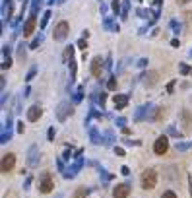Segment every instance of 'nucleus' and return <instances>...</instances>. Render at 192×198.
Listing matches in <instances>:
<instances>
[{"label":"nucleus","mask_w":192,"mask_h":198,"mask_svg":"<svg viewBox=\"0 0 192 198\" xmlns=\"http://www.w3.org/2000/svg\"><path fill=\"white\" fill-rule=\"evenodd\" d=\"M81 155H84V150H78L76 152V161L64 171V179H74V177L78 175V171H80L81 165H84V158H81Z\"/></svg>","instance_id":"obj_1"},{"label":"nucleus","mask_w":192,"mask_h":198,"mask_svg":"<svg viewBox=\"0 0 192 198\" xmlns=\"http://www.w3.org/2000/svg\"><path fill=\"white\" fill-rule=\"evenodd\" d=\"M52 188H55V179H52V175L49 171H43L39 175V190L43 192V194H49Z\"/></svg>","instance_id":"obj_2"},{"label":"nucleus","mask_w":192,"mask_h":198,"mask_svg":"<svg viewBox=\"0 0 192 198\" xmlns=\"http://www.w3.org/2000/svg\"><path fill=\"white\" fill-rule=\"evenodd\" d=\"M155 184H157V173L153 169H146L142 173V188L144 190H152V188H155Z\"/></svg>","instance_id":"obj_3"},{"label":"nucleus","mask_w":192,"mask_h":198,"mask_svg":"<svg viewBox=\"0 0 192 198\" xmlns=\"http://www.w3.org/2000/svg\"><path fill=\"white\" fill-rule=\"evenodd\" d=\"M70 115H74V107L70 105V101H62L56 107V118L58 121H66Z\"/></svg>","instance_id":"obj_4"},{"label":"nucleus","mask_w":192,"mask_h":198,"mask_svg":"<svg viewBox=\"0 0 192 198\" xmlns=\"http://www.w3.org/2000/svg\"><path fill=\"white\" fill-rule=\"evenodd\" d=\"M153 105H142V107H138L136 109V113H134V118H136V121H142V118H152L153 121Z\"/></svg>","instance_id":"obj_5"},{"label":"nucleus","mask_w":192,"mask_h":198,"mask_svg":"<svg viewBox=\"0 0 192 198\" xmlns=\"http://www.w3.org/2000/svg\"><path fill=\"white\" fill-rule=\"evenodd\" d=\"M16 165V155L14 154H4L2 155V161H0V171L6 175V173H10L12 169H14Z\"/></svg>","instance_id":"obj_6"},{"label":"nucleus","mask_w":192,"mask_h":198,"mask_svg":"<svg viewBox=\"0 0 192 198\" xmlns=\"http://www.w3.org/2000/svg\"><path fill=\"white\" fill-rule=\"evenodd\" d=\"M68 33H70V26L66 22H60V23H56L52 35H55V41H64L68 37Z\"/></svg>","instance_id":"obj_7"},{"label":"nucleus","mask_w":192,"mask_h":198,"mask_svg":"<svg viewBox=\"0 0 192 198\" xmlns=\"http://www.w3.org/2000/svg\"><path fill=\"white\" fill-rule=\"evenodd\" d=\"M167 150H169V140H167V136H159V138L155 140V144H153V152L157 155H163V154H167Z\"/></svg>","instance_id":"obj_8"},{"label":"nucleus","mask_w":192,"mask_h":198,"mask_svg":"<svg viewBox=\"0 0 192 198\" xmlns=\"http://www.w3.org/2000/svg\"><path fill=\"white\" fill-rule=\"evenodd\" d=\"M39 159H41V152L37 146H31L29 152H27V165L29 167H37L39 165Z\"/></svg>","instance_id":"obj_9"},{"label":"nucleus","mask_w":192,"mask_h":198,"mask_svg":"<svg viewBox=\"0 0 192 198\" xmlns=\"http://www.w3.org/2000/svg\"><path fill=\"white\" fill-rule=\"evenodd\" d=\"M103 70H105V64H103V60H101V56H95V58L91 60V74L95 78H101Z\"/></svg>","instance_id":"obj_10"},{"label":"nucleus","mask_w":192,"mask_h":198,"mask_svg":"<svg viewBox=\"0 0 192 198\" xmlns=\"http://www.w3.org/2000/svg\"><path fill=\"white\" fill-rule=\"evenodd\" d=\"M128 192H130V184L128 183L117 184V188L113 190V198H128Z\"/></svg>","instance_id":"obj_11"},{"label":"nucleus","mask_w":192,"mask_h":198,"mask_svg":"<svg viewBox=\"0 0 192 198\" xmlns=\"http://www.w3.org/2000/svg\"><path fill=\"white\" fill-rule=\"evenodd\" d=\"M181 121H182V130L190 132L192 130V115H190V111H181Z\"/></svg>","instance_id":"obj_12"},{"label":"nucleus","mask_w":192,"mask_h":198,"mask_svg":"<svg viewBox=\"0 0 192 198\" xmlns=\"http://www.w3.org/2000/svg\"><path fill=\"white\" fill-rule=\"evenodd\" d=\"M35 26H37V20H35V16H29V18H27V22L23 23V37H29L31 33H33Z\"/></svg>","instance_id":"obj_13"},{"label":"nucleus","mask_w":192,"mask_h":198,"mask_svg":"<svg viewBox=\"0 0 192 198\" xmlns=\"http://www.w3.org/2000/svg\"><path fill=\"white\" fill-rule=\"evenodd\" d=\"M41 115H43L41 107L39 105H33V107H29V111H27V121L35 122V121H39V118H41Z\"/></svg>","instance_id":"obj_14"},{"label":"nucleus","mask_w":192,"mask_h":198,"mask_svg":"<svg viewBox=\"0 0 192 198\" xmlns=\"http://www.w3.org/2000/svg\"><path fill=\"white\" fill-rule=\"evenodd\" d=\"M142 82H144V86H148V88H153L155 84H157V72H148L142 76Z\"/></svg>","instance_id":"obj_15"},{"label":"nucleus","mask_w":192,"mask_h":198,"mask_svg":"<svg viewBox=\"0 0 192 198\" xmlns=\"http://www.w3.org/2000/svg\"><path fill=\"white\" fill-rule=\"evenodd\" d=\"M89 138H91L93 144H101V142H103V136H99V132H97L95 126H89Z\"/></svg>","instance_id":"obj_16"},{"label":"nucleus","mask_w":192,"mask_h":198,"mask_svg":"<svg viewBox=\"0 0 192 198\" xmlns=\"http://www.w3.org/2000/svg\"><path fill=\"white\" fill-rule=\"evenodd\" d=\"M128 105V95H115V107L122 109V107Z\"/></svg>","instance_id":"obj_17"},{"label":"nucleus","mask_w":192,"mask_h":198,"mask_svg":"<svg viewBox=\"0 0 192 198\" xmlns=\"http://www.w3.org/2000/svg\"><path fill=\"white\" fill-rule=\"evenodd\" d=\"M10 14H12V0H4V4H2V18L4 20L10 18Z\"/></svg>","instance_id":"obj_18"},{"label":"nucleus","mask_w":192,"mask_h":198,"mask_svg":"<svg viewBox=\"0 0 192 198\" xmlns=\"http://www.w3.org/2000/svg\"><path fill=\"white\" fill-rule=\"evenodd\" d=\"M72 56H74V47H72V45H70V47H66V49H64L62 60H64V62H68V60H74V58H72Z\"/></svg>","instance_id":"obj_19"},{"label":"nucleus","mask_w":192,"mask_h":198,"mask_svg":"<svg viewBox=\"0 0 192 198\" xmlns=\"http://www.w3.org/2000/svg\"><path fill=\"white\" fill-rule=\"evenodd\" d=\"M89 192H91V188H85V187H80L78 188V190L74 192V198H85L89 194Z\"/></svg>","instance_id":"obj_20"},{"label":"nucleus","mask_w":192,"mask_h":198,"mask_svg":"<svg viewBox=\"0 0 192 198\" xmlns=\"http://www.w3.org/2000/svg\"><path fill=\"white\" fill-rule=\"evenodd\" d=\"M113 142H115V136H113V132H111V130L105 132V134H103V144H105V146H113Z\"/></svg>","instance_id":"obj_21"},{"label":"nucleus","mask_w":192,"mask_h":198,"mask_svg":"<svg viewBox=\"0 0 192 198\" xmlns=\"http://www.w3.org/2000/svg\"><path fill=\"white\" fill-rule=\"evenodd\" d=\"M192 148V142H177V152H186Z\"/></svg>","instance_id":"obj_22"},{"label":"nucleus","mask_w":192,"mask_h":198,"mask_svg":"<svg viewBox=\"0 0 192 198\" xmlns=\"http://www.w3.org/2000/svg\"><path fill=\"white\" fill-rule=\"evenodd\" d=\"M25 45H23V43H19V47H18V58L19 60H22V62H23V60H25V55H27V52H25Z\"/></svg>","instance_id":"obj_23"},{"label":"nucleus","mask_w":192,"mask_h":198,"mask_svg":"<svg viewBox=\"0 0 192 198\" xmlns=\"http://www.w3.org/2000/svg\"><path fill=\"white\" fill-rule=\"evenodd\" d=\"M10 138H12V130L4 128V130H2V136H0V144H6Z\"/></svg>","instance_id":"obj_24"},{"label":"nucleus","mask_w":192,"mask_h":198,"mask_svg":"<svg viewBox=\"0 0 192 198\" xmlns=\"http://www.w3.org/2000/svg\"><path fill=\"white\" fill-rule=\"evenodd\" d=\"M128 8H130V0H124L122 2V10H120V14H122V18H128Z\"/></svg>","instance_id":"obj_25"},{"label":"nucleus","mask_w":192,"mask_h":198,"mask_svg":"<svg viewBox=\"0 0 192 198\" xmlns=\"http://www.w3.org/2000/svg\"><path fill=\"white\" fill-rule=\"evenodd\" d=\"M163 117H165V109H163V107L155 109V113H153V121H161Z\"/></svg>","instance_id":"obj_26"},{"label":"nucleus","mask_w":192,"mask_h":198,"mask_svg":"<svg viewBox=\"0 0 192 198\" xmlns=\"http://www.w3.org/2000/svg\"><path fill=\"white\" fill-rule=\"evenodd\" d=\"M41 4H43V0H33V4H31V16H37V10L41 8Z\"/></svg>","instance_id":"obj_27"},{"label":"nucleus","mask_w":192,"mask_h":198,"mask_svg":"<svg viewBox=\"0 0 192 198\" xmlns=\"http://www.w3.org/2000/svg\"><path fill=\"white\" fill-rule=\"evenodd\" d=\"M41 43H43V35H41V33H39V35L37 37H35V39L33 41H31V45H29V49H37L39 47V45Z\"/></svg>","instance_id":"obj_28"},{"label":"nucleus","mask_w":192,"mask_h":198,"mask_svg":"<svg viewBox=\"0 0 192 198\" xmlns=\"http://www.w3.org/2000/svg\"><path fill=\"white\" fill-rule=\"evenodd\" d=\"M81 99H84V88H78L74 93V103H80Z\"/></svg>","instance_id":"obj_29"},{"label":"nucleus","mask_w":192,"mask_h":198,"mask_svg":"<svg viewBox=\"0 0 192 198\" xmlns=\"http://www.w3.org/2000/svg\"><path fill=\"white\" fill-rule=\"evenodd\" d=\"M179 72H181L182 76H186V74H190V66L188 64H179Z\"/></svg>","instance_id":"obj_30"},{"label":"nucleus","mask_w":192,"mask_h":198,"mask_svg":"<svg viewBox=\"0 0 192 198\" xmlns=\"http://www.w3.org/2000/svg\"><path fill=\"white\" fill-rule=\"evenodd\" d=\"M136 14L140 16V18H149V10H144V8H138Z\"/></svg>","instance_id":"obj_31"},{"label":"nucleus","mask_w":192,"mask_h":198,"mask_svg":"<svg viewBox=\"0 0 192 198\" xmlns=\"http://www.w3.org/2000/svg\"><path fill=\"white\" fill-rule=\"evenodd\" d=\"M101 179H103V181H111L113 179V175H111V173H109V171H105V169H101Z\"/></svg>","instance_id":"obj_32"},{"label":"nucleus","mask_w":192,"mask_h":198,"mask_svg":"<svg viewBox=\"0 0 192 198\" xmlns=\"http://www.w3.org/2000/svg\"><path fill=\"white\" fill-rule=\"evenodd\" d=\"M107 88H109V89H117V78H115V76L107 82Z\"/></svg>","instance_id":"obj_33"},{"label":"nucleus","mask_w":192,"mask_h":198,"mask_svg":"<svg viewBox=\"0 0 192 198\" xmlns=\"http://www.w3.org/2000/svg\"><path fill=\"white\" fill-rule=\"evenodd\" d=\"M49 18H51V12H45V16H43V22H41V27H45V26H47Z\"/></svg>","instance_id":"obj_34"},{"label":"nucleus","mask_w":192,"mask_h":198,"mask_svg":"<svg viewBox=\"0 0 192 198\" xmlns=\"http://www.w3.org/2000/svg\"><path fill=\"white\" fill-rule=\"evenodd\" d=\"M78 47L84 49V51H87V41H85V39H80V41H78Z\"/></svg>","instance_id":"obj_35"},{"label":"nucleus","mask_w":192,"mask_h":198,"mask_svg":"<svg viewBox=\"0 0 192 198\" xmlns=\"http://www.w3.org/2000/svg\"><path fill=\"white\" fill-rule=\"evenodd\" d=\"M161 198H177V194H175L173 190H167V192H163V196Z\"/></svg>","instance_id":"obj_36"},{"label":"nucleus","mask_w":192,"mask_h":198,"mask_svg":"<svg viewBox=\"0 0 192 198\" xmlns=\"http://www.w3.org/2000/svg\"><path fill=\"white\" fill-rule=\"evenodd\" d=\"M117 124L124 128V124H126V118H124V117H118V118H117Z\"/></svg>","instance_id":"obj_37"},{"label":"nucleus","mask_w":192,"mask_h":198,"mask_svg":"<svg viewBox=\"0 0 192 198\" xmlns=\"http://www.w3.org/2000/svg\"><path fill=\"white\" fill-rule=\"evenodd\" d=\"M47 136H49V140H51V142H52V140H55V128H52V126H51V128H49Z\"/></svg>","instance_id":"obj_38"},{"label":"nucleus","mask_w":192,"mask_h":198,"mask_svg":"<svg viewBox=\"0 0 192 198\" xmlns=\"http://www.w3.org/2000/svg\"><path fill=\"white\" fill-rule=\"evenodd\" d=\"M138 66H140V68H146V66H148V58H140L138 60Z\"/></svg>","instance_id":"obj_39"},{"label":"nucleus","mask_w":192,"mask_h":198,"mask_svg":"<svg viewBox=\"0 0 192 198\" xmlns=\"http://www.w3.org/2000/svg\"><path fill=\"white\" fill-rule=\"evenodd\" d=\"M62 159H72V150H66V152H64Z\"/></svg>","instance_id":"obj_40"},{"label":"nucleus","mask_w":192,"mask_h":198,"mask_svg":"<svg viewBox=\"0 0 192 198\" xmlns=\"http://www.w3.org/2000/svg\"><path fill=\"white\" fill-rule=\"evenodd\" d=\"M35 72H37V68H35V66H33V68L29 70V74H27V80H31V78L35 76Z\"/></svg>","instance_id":"obj_41"},{"label":"nucleus","mask_w":192,"mask_h":198,"mask_svg":"<svg viewBox=\"0 0 192 198\" xmlns=\"http://www.w3.org/2000/svg\"><path fill=\"white\" fill-rule=\"evenodd\" d=\"M171 27H173V29H175V31H177V33H179V31H181V26H179V23H177V22H171Z\"/></svg>","instance_id":"obj_42"},{"label":"nucleus","mask_w":192,"mask_h":198,"mask_svg":"<svg viewBox=\"0 0 192 198\" xmlns=\"http://www.w3.org/2000/svg\"><path fill=\"white\" fill-rule=\"evenodd\" d=\"M105 99H107V97H105V93H101V95H99V97H97V101H99V103H101V107H103V105H105Z\"/></svg>","instance_id":"obj_43"},{"label":"nucleus","mask_w":192,"mask_h":198,"mask_svg":"<svg viewBox=\"0 0 192 198\" xmlns=\"http://www.w3.org/2000/svg\"><path fill=\"white\" fill-rule=\"evenodd\" d=\"M115 154H117V155H124V150H122V148H118V146H115Z\"/></svg>","instance_id":"obj_44"},{"label":"nucleus","mask_w":192,"mask_h":198,"mask_svg":"<svg viewBox=\"0 0 192 198\" xmlns=\"http://www.w3.org/2000/svg\"><path fill=\"white\" fill-rule=\"evenodd\" d=\"M120 173H122V175H130V169L124 165V167H120Z\"/></svg>","instance_id":"obj_45"},{"label":"nucleus","mask_w":192,"mask_h":198,"mask_svg":"<svg viewBox=\"0 0 192 198\" xmlns=\"http://www.w3.org/2000/svg\"><path fill=\"white\" fill-rule=\"evenodd\" d=\"M113 10L118 14V10H120V6H118V0H115V2H113Z\"/></svg>","instance_id":"obj_46"},{"label":"nucleus","mask_w":192,"mask_h":198,"mask_svg":"<svg viewBox=\"0 0 192 198\" xmlns=\"http://www.w3.org/2000/svg\"><path fill=\"white\" fill-rule=\"evenodd\" d=\"M29 184H31V177H27L25 183H23V188H29Z\"/></svg>","instance_id":"obj_47"},{"label":"nucleus","mask_w":192,"mask_h":198,"mask_svg":"<svg viewBox=\"0 0 192 198\" xmlns=\"http://www.w3.org/2000/svg\"><path fill=\"white\" fill-rule=\"evenodd\" d=\"M169 134H171V136H179V132H177V130H175V128H173V126H169Z\"/></svg>","instance_id":"obj_48"},{"label":"nucleus","mask_w":192,"mask_h":198,"mask_svg":"<svg viewBox=\"0 0 192 198\" xmlns=\"http://www.w3.org/2000/svg\"><path fill=\"white\" fill-rule=\"evenodd\" d=\"M18 132H19V134H23V122H18Z\"/></svg>","instance_id":"obj_49"},{"label":"nucleus","mask_w":192,"mask_h":198,"mask_svg":"<svg viewBox=\"0 0 192 198\" xmlns=\"http://www.w3.org/2000/svg\"><path fill=\"white\" fill-rule=\"evenodd\" d=\"M111 66H113L111 64V56H107V64H105V68H111Z\"/></svg>","instance_id":"obj_50"},{"label":"nucleus","mask_w":192,"mask_h":198,"mask_svg":"<svg viewBox=\"0 0 192 198\" xmlns=\"http://www.w3.org/2000/svg\"><path fill=\"white\" fill-rule=\"evenodd\" d=\"M55 2H56V4H62L64 0H51V4H55Z\"/></svg>","instance_id":"obj_51"},{"label":"nucleus","mask_w":192,"mask_h":198,"mask_svg":"<svg viewBox=\"0 0 192 198\" xmlns=\"http://www.w3.org/2000/svg\"><path fill=\"white\" fill-rule=\"evenodd\" d=\"M55 198H64V196H62V194H56V196H55Z\"/></svg>","instance_id":"obj_52"},{"label":"nucleus","mask_w":192,"mask_h":198,"mask_svg":"<svg viewBox=\"0 0 192 198\" xmlns=\"http://www.w3.org/2000/svg\"><path fill=\"white\" fill-rule=\"evenodd\" d=\"M190 56H192V51H190Z\"/></svg>","instance_id":"obj_53"}]
</instances>
